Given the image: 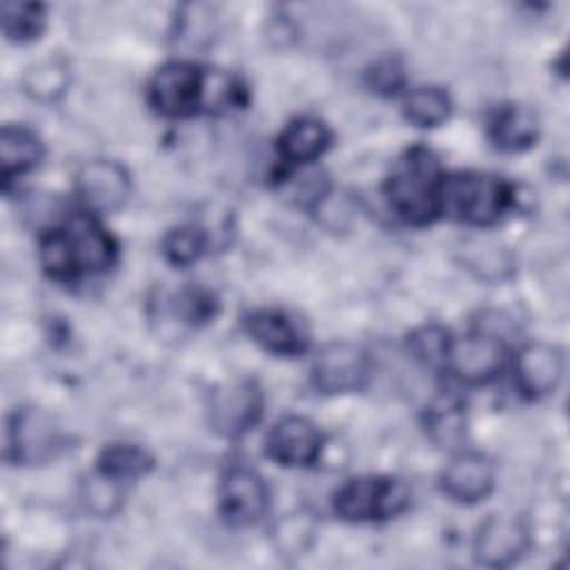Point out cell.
Instances as JSON below:
<instances>
[{"label":"cell","mask_w":570,"mask_h":570,"mask_svg":"<svg viewBox=\"0 0 570 570\" xmlns=\"http://www.w3.org/2000/svg\"><path fill=\"white\" fill-rule=\"evenodd\" d=\"M118 256V243L100 218L78 212L49 227L40 236L38 261L45 274L58 283H76L107 272Z\"/></svg>","instance_id":"6da1fadb"},{"label":"cell","mask_w":570,"mask_h":570,"mask_svg":"<svg viewBox=\"0 0 570 570\" xmlns=\"http://www.w3.org/2000/svg\"><path fill=\"white\" fill-rule=\"evenodd\" d=\"M445 171L439 156L425 145L407 147L385 178L392 212L412 227H425L441 216Z\"/></svg>","instance_id":"7a4b0ae2"},{"label":"cell","mask_w":570,"mask_h":570,"mask_svg":"<svg viewBox=\"0 0 570 570\" xmlns=\"http://www.w3.org/2000/svg\"><path fill=\"white\" fill-rule=\"evenodd\" d=\"M512 200V185L494 174H445L441 214L472 227H490L505 216Z\"/></svg>","instance_id":"3957f363"},{"label":"cell","mask_w":570,"mask_h":570,"mask_svg":"<svg viewBox=\"0 0 570 570\" xmlns=\"http://www.w3.org/2000/svg\"><path fill=\"white\" fill-rule=\"evenodd\" d=\"M212 73L189 60H169L147 85L149 107L165 118H189L209 107Z\"/></svg>","instance_id":"277c9868"},{"label":"cell","mask_w":570,"mask_h":570,"mask_svg":"<svg viewBox=\"0 0 570 570\" xmlns=\"http://www.w3.org/2000/svg\"><path fill=\"white\" fill-rule=\"evenodd\" d=\"M334 512L350 523L385 521L410 505V490L394 476H354L334 492Z\"/></svg>","instance_id":"5b68a950"},{"label":"cell","mask_w":570,"mask_h":570,"mask_svg":"<svg viewBox=\"0 0 570 570\" xmlns=\"http://www.w3.org/2000/svg\"><path fill=\"white\" fill-rule=\"evenodd\" d=\"M505 341L488 327H474L461 338H452L445 367L465 385L494 381L505 365Z\"/></svg>","instance_id":"8992f818"},{"label":"cell","mask_w":570,"mask_h":570,"mask_svg":"<svg viewBox=\"0 0 570 570\" xmlns=\"http://www.w3.org/2000/svg\"><path fill=\"white\" fill-rule=\"evenodd\" d=\"M309 376L325 396L358 392L370 381V356L356 343L332 341L316 354Z\"/></svg>","instance_id":"52a82bcc"},{"label":"cell","mask_w":570,"mask_h":570,"mask_svg":"<svg viewBox=\"0 0 570 570\" xmlns=\"http://www.w3.org/2000/svg\"><path fill=\"white\" fill-rule=\"evenodd\" d=\"M269 510V488L265 479L247 468L232 465L218 483V512L232 528H252Z\"/></svg>","instance_id":"ba28073f"},{"label":"cell","mask_w":570,"mask_h":570,"mask_svg":"<svg viewBox=\"0 0 570 570\" xmlns=\"http://www.w3.org/2000/svg\"><path fill=\"white\" fill-rule=\"evenodd\" d=\"M530 548L528 523L508 512L490 514L476 528L472 541V557L485 568H508L514 566Z\"/></svg>","instance_id":"9c48e42d"},{"label":"cell","mask_w":570,"mask_h":570,"mask_svg":"<svg viewBox=\"0 0 570 570\" xmlns=\"http://www.w3.org/2000/svg\"><path fill=\"white\" fill-rule=\"evenodd\" d=\"M73 189L85 212L96 216L120 209L131 191L127 169L118 160L94 158L80 165L73 178Z\"/></svg>","instance_id":"30bf717a"},{"label":"cell","mask_w":570,"mask_h":570,"mask_svg":"<svg viewBox=\"0 0 570 570\" xmlns=\"http://www.w3.org/2000/svg\"><path fill=\"white\" fill-rule=\"evenodd\" d=\"M263 392L252 379H236L220 385L209 405L214 430L227 439L247 434L263 416Z\"/></svg>","instance_id":"8fae6325"},{"label":"cell","mask_w":570,"mask_h":570,"mask_svg":"<svg viewBox=\"0 0 570 570\" xmlns=\"http://www.w3.org/2000/svg\"><path fill=\"white\" fill-rule=\"evenodd\" d=\"M58 428L40 410H16L7 421L4 456L11 463L33 465L42 463L58 450Z\"/></svg>","instance_id":"7c38bea8"},{"label":"cell","mask_w":570,"mask_h":570,"mask_svg":"<svg viewBox=\"0 0 570 570\" xmlns=\"http://www.w3.org/2000/svg\"><path fill=\"white\" fill-rule=\"evenodd\" d=\"M323 450L321 430L298 414L278 419L265 436V454L285 468H307L318 461Z\"/></svg>","instance_id":"4fadbf2b"},{"label":"cell","mask_w":570,"mask_h":570,"mask_svg":"<svg viewBox=\"0 0 570 570\" xmlns=\"http://www.w3.org/2000/svg\"><path fill=\"white\" fill-rule=\"evenodd\" d=\"M494 463L474 450H459L439 474L441 492L461 505H474L483 501L494 490Z\"/></svg>","instance_id":"5bb4252c"},{"label":"cell","mask_w":570,"mask_h":570,"mask_svg":"<svg viewBox=\"0 0 570 570\" xmlns=\"http://www.w3.org/2000/svg\"><path fill=\"white\" fill-rule=\"evenodd\" d=\"M243 327L258 347L276 356H298L309 347V334L303 321L276 307L245 314Z\"/></svg>","instance_id":"9a60e30c"},{"label":"cell","mask_w":570,"mask_h":570,"mask_svg":"<svg viewBox=\"0 0 570 570\" xmlns=\"http://www.w3.org/2000/svg\"><path fill=\"white\" fill-rule=\"evenodd\" d=\"M563 376V354L557 345L537 341L517 352L514 385L525 399H543L557 390Z\"/></svg>","instance_id":"2e32d148"},{"label":"cell","mask_w":570,"mask_h":570,"mask_svg":"<svg viewBox=\"0 0 570 570\" xmlns=\"http://www.w3.org/2000/svg\"><path fill=\"white\" fill-rule=\"evenodd\" d=\"M488 138L505 154L525 151L539 140V116L528 105L505 102L488 118Z\"/></svg>","instance_id":"e0dca14e"},{"label":"cell","mask_w":570,"mask_h":570,"mask_svg":"<svg viewBox=\"0 0 570 570\" xmlns=\"http://www.w3.org/2000/svg\"><path fill=\"white\" fill-rule=\"evenodd\" d=\"M332 145L330 127L314 116H296L292 118L278 140L276 149L285 165H309L321 158Z\"/></svg>","instance_id":"ac0fdd59"},{"label":"cell","mask_w":570,"mask_h":570,"mask_svg":"<svg viewBox=\"0 0 570 570\" xmlns=\"http://www.w3.org/2000/svg\"><path fill=\"white\" fill-rule=\"evenodd\" d=\"M423 428L434 445L459 448L468 432V412L459 394L445 392L434 396L423 412Z\"/></svg>","instance_id":"d6986e66"},{"label":"cell","mask_w":570,"mask_h":570,"mask_svg":"<svg viewBox=\"0 0 570 570\" xmlns=\"http://www.w3.org/2000/svg\"><path fill=\"white\" fill-rule=\"evenodd\" d=\"M45 156L40 138L22 125H4L0 131V165L2 183L9 187L13 178L36 169Z\"/></svg>","instance_id":"ffe728a7"},{"label":"cell","mask_w":570,"mask_h":570,"mask_svg":"<svg viewBox=\"0 0 570 570\" xmlns=\"http://www.w3.org/2000/svg\"><path fill=\"white\" fill-rule=\"evenodd\" d=\"M154 468L151 454L136 443L105 445L96 459V472L118 483L136 481Z\"/></svg>","instance_id":"44dd1931"},{"label":"cell","mask_w":570,"mask_h":570,"mask_svg":"<svg viewBox=\"0 0 570 570\" xmlns=\"http://www.w3.org/2000/svg\"><path fill=\"white\" fill-rule=\"evenodd\" d=\"M403 116L407 122L421 129H434L450 118L452 100L445 89L434 85H423L405 91L403 96Z\"/></svg>","instance_id":"7402d4cb"},{"label":"cell","mask_w":570,"mask_h":570,"mask_svg":"<svg viewBox=\"0 0 570 570\" xmlns=\"http://www.w3.org/2000/svg\"><path fill=\"white\" fill-rule=\"evenodd\" d=\"M71 73L62 58H45L31 65L22 76V89L38 102H56L69 89Z\"/></svg>","instance_id":"603a6c76"},{"label":"cell","mask_w":570,"mask_h":570,"mask_svg":"<svg viewBox=\"0 0 570 570\" xmlns=\"http://www.w3.org/2000/svg\"><path fill=\"white\" fill-rule=\"evenodd\" d=\"M0 11L2 33L11 42H33L47 27V11L40 2H4Z\"/></svg>","instance_id":"cb8c5ba5"},{"label":"cell","mask_w":570,"mask_h":570,"mask_svg":"<svg viewBox=\"0 0 570 570\" xmlns=\"http://www.w3.org/2000/svg\"><path fill=\"white\" fill-rule=\"evenodd\" d=\"M207 245H209L207 232L191 223L171 227L160 240L163 256L176 267H187L196 263L207 252Z\"/></svg>","instance_id":"d4e9b609"},{"label":"cell","mask_w":570,"mask_h":570,"mask_svg":"<svg viewBox=\"0 0 570 570\" xmlns=\"http://www.w3.org/2000/svg\"><path fill=\"white\" fill-rule=\"evenodd\" d=\"M452 338L454 336L445 327L430 323V325L416 327L407 336V350L419 363L428 367H445Z\"/></svg>","instance_id":"484cf974"},{"label":"cell","mask_w":570,"mask_h":570,"mask_svg":"<svg viewBox=\"0 0 570 570\" xmlns=\"http://www.w3.org/2000/svg\"><path fill=\"white\" fill-rule=\"evenodd\" d=\"M176 314L189 325H203L216 318L218 298L203 287H187L176 296Z\"/></svg>","instance_id":"4316f807"},{"label":"cell","mask_w":570,"mask_h":570,"mask_svg":"<svg viewBox=\"0 0 570 570\" xmlns=\"http://www.w3.org/2000/svg\"><path fill=\"white\" fill-rule=\"evenodd\" d=\"M365 82L374 94L396 96L405 87V69L396 58H381L365 71Z\"/></svg>","instance_id":"83f0119b"},{"label":"cell","mask_w":570,"mask_h":570,"mask_svg":"<svg viewBox=\"0 0 570 570\" xmlns=\"http://www.w3.org/2000/svg\"><path fill=\"white\" fill-rule=\"evenodd\" d=\"M120 483L114 479H107L102 474H94V479L85 485L82 499L87 501V508L98 514H109L120 503Z\"/></svg>","instance_id":"f1b7e54d"}]
</instances>
